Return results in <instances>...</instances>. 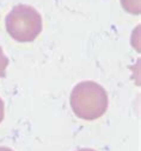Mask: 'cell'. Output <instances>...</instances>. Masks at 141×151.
<instances>
[{
    "mask_svg": "<svg viewBox=\"0 0 141 151\" xmlns=\"http://www.w3.org/2000/svg\"><path fill=\"white\" fill-rule=\"evenodd\" d=\"M70 107L74 114L84 120H96L108 109V94L94 81H81L70 93Z\"/></svg>",
    "mask_w": 141,
    "mask_h": 151,
    "instance_id": "1",
    "label": "cell"
},
{
    "mask_svg": "<svg viewBox=\"0 0 141 151\" xmlns=\"http://www.w3.org/2000/svg\"><path fill=\"white\" fill-rule=\"evenodd\" d=\"M7 33L17 42H32L42 31V17L30 5L15 6L6 16Z\"/></svg>",
    "mask_w": 141,
    "mask_h": 151,
    "instance_id": "2",
    "label": "cell"
},
{
    "mask_svg": "<svg viewBox=\"0 0 141 151\" xmlns=\"http://www.w3.org/2000/svg\"><path fill=\"white\" fill-rule=\"evenodd\" d=\"M121 4L126 11L133 14H140L141 6H140V0H121Z\"/></svg>",
    "mask_w": 141,
    "mask_h": 151,
    "instance_id": "3",
    "label": "cell"
},
{
    "mask_svg": "<svg viewBox=\"0 0 141 151\" xmlns=\"http://www.w3.org/2000/svg\"><path fill=\"white\" fill-rule=\"evenodd\" d=\"M9 65V58L3 51V48L0 47V78H4L6 74V68Z\"/></svg>",
    "mask_w": 141,
    "mask_h": 151,
    "instance_id": "4",
    "label": "cell"
},
{
    "mask_svg": "<svg viewBox=\"0 0 141 151\" xmlns=\"http://www.w3.org/2000/svg\"><path fill=\"white\" fill-rule=\"evenodd\" d=\"M4 114H5V106H4V101L0 98V124H1L4 119Z\"/></svg>",
    "mask_w": 141,
    "mask_h": 151,
    "instance_id": "5",
    "label": "cell"
},
{
    "mask_svg": "<svg viewBox=\"0 0 141 151\" xmlns=\"http://www.w3.org/2000/svg\"><path fill=\"white\" fill-rule=\"evenodd\" d=\"M0 151H13L7 146H0Z\"/></svg>",
    "mask_w": 141,
    "mask_h": 151,
    "instance_id": "6",
    "label": "cell"
},
{
    "mask_svg": "<svg viewBox=\"0 0 141 151\" xmlns=\"http://www.w3.org/2000/svg\"><path fill=\"white\" fill-rule=\"evenodd\" d=\"M78 151H96V150H93V149H89V147H84V149H80V150H78Z\"/></svg>",
    "mask_w": 141,
    "mask_h": 151,
    "instance_id": "7",
    "label": "cell"
}]
</instances>
